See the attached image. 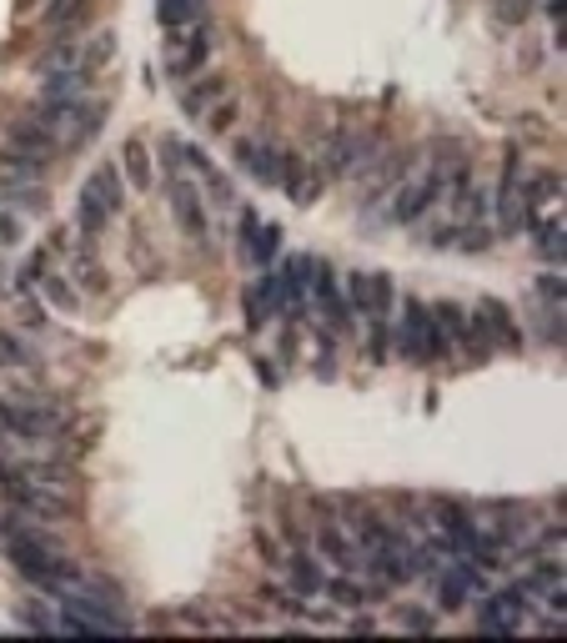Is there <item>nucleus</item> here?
Listing matches in <instances>:
<instances>
[{
	"label": "nucleus",
	"instance_id": "32",
	"mask_svg": "<svg viewBox=\"0 0 567 643\" xmlns=\"http://www.w3.org/2000/svg\"><path fill=\"white\" fill-rule=\"evenodd\" d=\"M543 297L563 307V272H557V277H543Z\"/></svg>",
	"mask_w": 567,
	"mask_h": 643
},
{
	"label": "nucleus",
	"instance_id": "4",
	"mask_svg": "<svg viewBox=\"0 0 567 643\" xmlns=\"http://www.w3.org/2000/svg\"><path fill=\"white\" fill-rule=\"evenodd\" d=\"M31 116L41 121L55 142H61V152H71V146H86V142H96V136H101V126H106V101H101V96L35 101Z\"/></svg>",
	"mask_w": 567,
	"mask_h": 643
},
{
	"label": "nucleus",
	"instance_id": "34",
	"mask_svg": "<svg viewBox=\"0 0 567 643\" xmlns=\"http://www.w3.org/2000/svg\"><path fill=\"white\" fill-rule=\"evenodd\" d=\"M25 6H45V0H25Z\"/></svg>",
	"mask_w": 567,
	"mask_h": 643
},
{
	"label": "nucleus",
	"instance_id": "26",
	"mask_svg": "<svg viewBox=\"0 0 567 643\" xmlns=\"http://www.w3.org/2000/svg\"><path fill=\"white\" fill-rule=\"evenodd\" d=\"M41 292L51 297L61 312H76V307H81V292H76V287H66V277H61V272H41Z\"/></svg>",
	"mask_w": 567,
	"mask_h": 643
},
{
	"label": "nucleus",
	"instance_id": "12",
	"mask_svg": "<svg viewBox=\"0 0 567 643\" xmlns=\"http://www.w3.org/2000/svg\"><path fill=\"white\" fill-rule=\"evenodd\" d=\"M231 162H237V172H246L256 186H282V152H276L272 142L237 136V142H231Z\"/></svg>",
	"mask_w": 567,
	"mask_h": 643
},
{
	"label": "nucleus",
	"instance_id": "21",
	"mask_svg": "<svg viewBox=\"0 0 567 643\" xmlns=\"http://www.w3.org/2000/svg\"><path fill=\"white\" fill-rule=\"evenodd\" d=\"M120 176H126V186H132V191H151V186H156L151 152H146V142H136V136L120 146Z\"/></svg>",
	"mask_w": 567,
	"mask_h": 643
},
{
	"label": "nucleus",
	"instance_id": "20",
	"mask_svg": "<svg viewBox=\"0 0 567 643\" xmlns=\"http://www.w3.org/2000/svg\"><path fill=\"white\" fill-rule=\"evenodd\" d=\"M86 191L101 201V207L111 211V217H116V211L126 207V176H120V166H116V162H101L96 172L86 176Z\"/></svg>",
	"mask_w": 567,
	"mask_h": 643
},
{
	"label": "nucleus",
	"instance_id": "29",
	"mask_svg": "<svg viewBox=\"0 0 567 643\" xmlns=\"http://www.w3.org/2000/svg\"><path fill=\"white\" fill-rule=\"evenodd\" d=\"M76 267H81V282H86L91 292H101V287H106V277H101V262H96V251H91V237L76 241Z\"/></svg>",
	"mask_w": 567,
	"mask_h": 643
},
{
	"label": "nucleus",
	"instance_id": "10",
	"mask_svg": "<svg viewBox=\"0 0 567 643\" xmlns=\"http://www.w3.org/2000/svg\"><path fill=\"white\" fill-rule=\"evenodd\" d=\"M171 41H166V71H171L176 81H191V76H201L207 71V61H211V31H207V21L201 25H186V31H166Z\"/></svg>",
	"mask_w": 567,
	"mask_h": 643
},
{
	"label": "nucleus",
	"instance_id": "13",
	"mask_svg": "<svg viewBox=\"0 0 567 643\" xmlns=\"http://www.w3.org/2000/svg\"><path fill=\"white\" fill-rule=\"evenodd\" d=\"M402 172H407V156L402 152H382V156H377V162L357 176V182H361V211L387 207V201H392V191H397V182H402Z\"/></svg>",
	"mask_w": 567,
	"mask_h": 643
},
{
	"label": "nucleus",
	"instance_id": "3",
	"mask_svg": "<svg viewBox=\"0 0 567 643\" xmlns=\"http://www.w3.org/2000/svg\"><path fill=\"white\" fill-rule=\"evenodd\" d=\"M442 172H448V162H442V156L407 162L402 182H397L392 201H387V221H397V227H417L422 217H432L437 197H442Z\"/></svg>",
	"mask_w": 567,
	"mask_h": 643
},
{
	"label": "nucleus",
	"instance_id": "11",
	"mask_svg": "<svg viewBox=\"0 0 567 643\" xmlns=\"http://www.w3.org/2000/svg\"><path fill=\"white\" fill-rule=\"evenodd\" d=\"M317 558L332 568V573H357V578H371L367 573V553H361V543L351 538V528H317ZM387 589V583H382Z\"/></svg>",
	"mask_w": 567,
	"mask_h": 643
},
{
	"label": "nucleus",
	"instance_id": "17",
	"mask_svg": "<svg viewBox=\"0 0 567 643\" xmlns=\"http://www.w3.org/2000/svg\"><path fill=\"white\" fill-rule=\"evenodd\" d=\"M286 583H292L302 599H327V568H322V558L317 553H292L286 558Z\"/></svg>",
	"mask_w": 567,
	"mask_h": 643
},
{
	"label": "nucleus",
	"instance_id": "27",
	"mask_svg": "<svg viewBox=\"0 0 567 643\" xmlns=\"http://www.w3.org/2000/svg\"><path fill=\"white\" fill-rule=\"evenodd\" d=\"M537 251H543L547 262H557V267H563V217L537 221Z\"/></svg>",
	"mask_w": 567,
	"mask_h": 643
},
{
	"label": "nucleus",
	"instance_id": "2",
	"mask_svg": "<svg viewBox=\"0 0 567 643\" xmlns=\"http://www.w3.org/2000/svg\"><path fill=\"white\" fill-rule=\"evenodd\" d=\"M116 55V31H91V35H61L35 55L41 76H96Z\"/></svg>",
	"mask_w": 567,
	"mask_h": 643
},
{
	"label": "nucleus",
	"instance_id": "25",
	"mask_svg": "<svg viewBox=\"0 0 567 643\" xmlns=\"http://www.w3.org/2000/svg\"><path fill=\"white\" fill-rule=\"evenodd\" d=\"M477 312H482L487 332L502 342V348H517V342H523V338H517V328H513V312H507L502 302H477Z\"/></svg>",
	"mask_w": 567,
	"mask_h": 643
},
{
	"label": "nucleus",
	"instance_id": "23",
	"mask_svg": "<svg viewBox=\"0 0 567 643\" xmlns=\"http://www.w3.org/2000/svg\"><path fill=\"white\" fill-rule=\"evenodd\" d=\"M91 81H96V76H41V86H35V101H76V96H91Z\"/></svg>",
	"mask_w": 567,
	"mask_h": 643
},
{
	"label": "nucleus",
	"instance_id": "16",
	"mask_svg": "<svg viewBox=\"0 0 567 643\" xmlns=\"http://www.w3.org/2000/svg\"><path fill=\"white\" fill-rule=\"evenodd\" d=\"M181 166H186V176H191V182H201V197H211L217 207H237V201H231L227 176H221L217 166L207 162V152H197V146H181Z\"/></svg>",
	"mask_w": 567,
	"mask_h": 643
},
{
	"label": "nucleus",
	"instance_id": "6",
	"mask_svg": "<svg viewBox=\"0 0 567 643\" xmlns=\"http://www.w3.org/2000/svg\"><path fill=\"white\" fill-rule=\"evenodd\" d=\"M382 136H371V132H351V126H337V132L322 136L317 146V166L327 176H347V182H357L361 172H367L377 156H382Z\"/></svg>",
	"mask_w": 567,
	"mask_h": 643
},
{
	"label": "nucleus",
	"instance_id": "5",
	"mask_svg": "<svg viewBox=\"0 0 567 643\" xmlns=\"http://www.w3.org/2000/svg\"><path fill=\"white\" fill-rule=\"evenodd\" d=\"M166 152V197H171V217L176 227H181L186 241H197V247H207L211 241V217H207V197H201V186L186 176L181 166V142H161Z\"/></svg>",
	"mask_w": 567,
	"mask_h": 643
},
{
	"label": "nucleus",
	"instance_id": "15",
	"mask_svg": "<svg viewBox=\"0 0 567 643\" xmlns=\"http://www.w3.org/2000/svg\"><path fill=\"white\" fill-rule=\"evenodd\" d=\"M276 251H282V227H262L251 211H241V257L256 267H272Z\"/></svg>",
	"mask_w": 567,
	"mask_h": 643
},
{
	"label": "nucleus",
	"instance_id": "9",
	"mask_svg": "<svg viewBox=\"0 0 567 643\" xmlns=\"http://www.w3.org/2000/svg\"><path fill=\"white\" fill-rule=\"evenodd\" d=\"M527 613H533V593H527L523 583H513V589L487 593V599L477 603V629L507 639V633H517L527 623Z\"/></svg>",
	"mask_w": 567,
	"mask_h": 643
},
{
	"label": "nucleus",
	"instance_id": "1",
	"mask_svg": "<svg viewBox=\"0 0 567 643\" xmlns=\"http://www.w3.org/2000/svg\"><path fill=\"white\" fill-rule=\"evenodd\" d=\"M0 433L35 447V453H51L71 433V417L45 397H0Z\"/></svg>",
	"mask_w": 567,
	"mask_h": 643
},
{
	"label": "nucleus",
	"instance_id": "31",
	"mask_svg": "<svg viewBox=\"0 0 567 643\" xmlns=\"http://www.w3.org/2000/svg\"><path fill=\"white\" fill-rule=\"evenodd\" d=\"M527 11H533V0H502V21L507 25H523Z\"/></svg>",
	"mask_w": 567,
	"mask_h": 643
},
{
	"label": "nucleus",
	"instance_id": "19",
	"mask_svg": "<svg viewBox=\"0 0 567 643\" xmlns=\"http://www.w3.org/2000/svg\"><path fill=\"white\" fill-rule=\"evenodd\" d=\"M91 11H96V0H45L41 25H51L55 35H81V25L91 21Z\"/></svg>",
	"mask_w": 567,
	"mask_h": 643
},
{
	"label": "nucleus",
	"instance_id": "18",
	"mask_svg": "<svg viewBox=\"0 0 567 643\" xmlns=\"http://www.w3.org/2000/svg\"><path fill=\"white\" fill-rule=\"evenodd\" d=\"M217 101H227V76L221 71H201V76H191V86L181 91V111L186 116H207Z\"/></svg>",
	"mask_w": 567,
	"mask_h": 643
},
{
	"label": "nucleus",
	"instance_id": "22",
	"mask_svg": "<svg viewBox=\"0 0 567 643\" xmlns=\"http://www.w3.org/2000/svg\"><path fill=\"white\" fill-rule=\"evenodd\" d=\"M156 21L166 31H186V25L207 21V0H156Z\"/></svg>",
	"mask_w": 567,
	"mask_h": 643
},
{
	"label": "nucleus",
	"instance_id": "8",
	"mask_svg": "<svg viewBox=\"0 0 567 643\" xmlns=\"http://www.w3.org/2000/svg\"><path fill=\"white\" fill-rule=\"evenodd\" d=\"M306 312H317L322 332L327 338H342V332L351 328V307H347V292H342L337 272H332L327 262H312V297H306Z\"/></svg>",
	"mask_w": 567,
	"mask_h": 643
},
{
	"label": "nucleus",
	"instance_id": "24",
	"mask_svg": "<svg viewBox=\"0 0 567 643\" xmlns=\"http://www.w3.org/2000/svg\"><path fill=\"white\" fill-rule=\"evenodd\" d=\"M106 221H111V211L101 207L96 197H91L86 186H81V197H76V231H81V237H91V241H96L101 231H106Z\"/></svg>",
	"mask_w": 567,
	"mask_h": 643
},
{
	"label": "nucleus",
	"instance_id": "7",
	"mask_svg": "<svg viewBox=\"0 0 567 643\" xmlns=\"http://www.w3.org/2000/svg\"><path fill=\"white\" fill-rule=\"evenodd\" d=\"M392 348H397V357L412 362V367H432V307L407 297L397 322H392Z\"/></svg>",
	"mask_w": 567,
	"mask_h": 643
},
{
	"label": "nucleus",
	"instance_id": "33",
	"mask_svg": "<svg viewBox=\"0 0 567 643\" xmlns=\"http://www.w3.org/2000/svg\"><path fill=\"white\" fill-rule=\"evenodd\" d=\"M407 629H437V619H427V613H402Z\"/></svg>",
	"mask_w": 567,
	"mask_h": 643
},
{
	"label": "nucleus",
	"instance_id": "30",
	"mask_svg": "<svg viewBox=\"0 0 567 643\" xmlns=\"http://www.w3.org/2000/svg\"><path fill=\"white\" fill-rule=\"evenodd\" d=\"M15 241H21V217L6 207V197H0V247H15Z\"/></svg>",
	"mask_w": 567,
	"mask_h": 643
},
{
	"label": "nucleus",
	"instance_id": "28",
	"mask_svg": "<svg viewBox=\"0 0 567 643\" xmlns=\"http://www.w3.org/2000/svg\"><path fill=\"white\" fill-rule=\"evenodd\" d=\"M35 352L31 342H21L15 332H0V367H31Z\"/></svg>",
	"mask_w": 567,
	"mask_h": 643
},
{
	"label": "nucleus",
	"instance_id": "14",
	"mask_svg": "<svg viewBox=\"0 0 567 643\" xmlns=\"http://www.w3.org/2000/svg\"><path fill=\"white\" fill-rule=\"evenodd\" d=\"M0 197L15 217H45L51 211V197H45V186L35 182L31 172H15V166L0 162Z\"/></svg>",
	"mask_w": 567,
	"mask_h": 643
}]
</instances>
